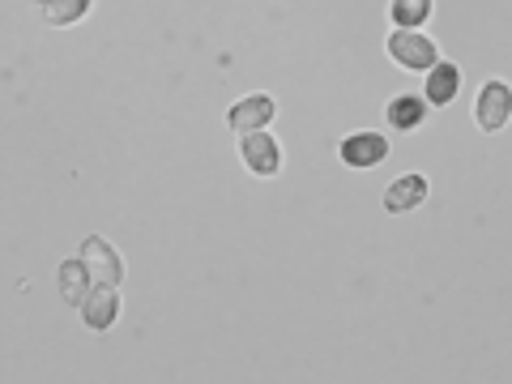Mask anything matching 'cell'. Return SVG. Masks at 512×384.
Returning a JSON list of instances; mask_svg holds the SVG:
<instances>
[{
  "mask_svg": "<svg viewBox=\"0 0 512 384\" xmlns=\"http://www.w3.org/2000/svg\"><path fill=\"white\" fill-rule=\"evenodd\" d=\"M393 26L397 30H419L431 18V0H393Z\"/></svg>",
  "mask_w": 512,
  "mask_h": 384,
  "instance_id": "cell-13",
  "label": "cell"
},
{
  "mask_svg": "<svg viewBox=\"0 0 512 384\" xmlns=\"http://www.w3.org/2000/svg\"><path fill=\"white\" fill-rule=\"evenodd\" d=\"M90 286H94V278H90V269H86L82 256L60 265V295H64V303H86Z\"/></svg>",
  "mask_w": 512,
  "mask_h": 384,
  "instance_id": "cell-10",
  "label": "cell"
},
{
  "mask_svg": "<svg viewBox=\"0 0 512 384\" xmlns=\"http://www.w3.org/2000/svg\"><path fill=\"white\" fill-rule=\"evenodd\" d=\"M389 56L397 69H406V73H431L440 64L436 43L419 35V30H397V35H389Z\"/></svg>",
  "mask_w": 512,
  "mask_h": 384,
  "instance_id": "cell-1",
  "label": "cell"
},
{
  "mask_svg": "<svg viewBox=\"0 0 512 384\" xmlns=\"http://www.w3.org/2000/svg\"><path fill=\"white\" fill-rule=\"evenodd\" d=\"M338 154H342L346 167L367 171V167H376V163H384V158H389V141H384L380 133H350V137L342 141Z\"/></svg>",
  "mask_w": 512,
  "mask_h": 384,
  "instance_id": "cell-6",
  "label": "cell"
},
{
  "mask_svg": "<svg viewBox=\"0 0 512 384\" xmlns=\"http://www.w3.org/2000/svg\"><path fill=\"white\" fill-rule=\"evenodd\" d=\"M116 316H120V295H116V286L94 282L90 295H86V303H82V320H86L94 333H103V329L116 325Z\"/></svg>",
  "mask_w": 512,
  "mask_h": 384,
  "instance_id": "cell-7",
  "label": "cell"
},
{
  "mask_svg": "<svg viewBox=\"0 0 512 384\" xmlns=\"http://www.w3.org/2000/svg\"><path fill=\"white\" fill-rule=\"evenodd\" d=\"M90 13V0H47L43 22L47 26H77Z\"/></svg>",
  "mask_w": 512,
  "mask_h": 384,
  "instance_id": "cell-12",
  "label": "cell"
},
{
  "mask_svg": "<svg viewBox=\"0 0 512 384\" xmlns=\"http://www.w3.org/2000/svg\"><path fill=\"white\" fill-rule=\"evenodd\" d=\"M239 158H244L248 171L261 175V180H269V175L282 171V146L274 137H265V133H244L239 137Z\"/></svg>",
  "mask_w": 512,
  "mask_h": 384,
  "instance_id": "cell-3",
  "label": "cell"
},
{
  "mask_svg": "<svg viewBox=\"0 0 512 384\" xmlns=\"http://www.w3.org/2000/svg\"><path fill=\"white\" fill-rule=\"evenodd\" d=\"M82 261L90 269V278L94 282H107V286H120L124 278V261H120V252L107 244L103 235H90L86 244H82Z\"/></svg>",
  "mask_w": 512,
  "mask_h": 384,
  "instance_id": "cell-4",
  "label": "cell"
},
{
  "mask_svg": "<svg viewBox=\"0 0 512 384\" xmlns=\"http://www.w3.org/2000/svg\"><path fill=\"white\" fill-rule=\"evenodd\" d=\"M39 5H47V0H39Z\"/></svg>",
  "mask_w": 512,
  "mask_h": 384,
  "instance_id": "cell-14",
  "label": "cell"
},
{
  "mask_svg": "<svg viewBox=\"0 0 512 384\" xmlns=\"http://www.w3.org/2000/svg\"><path fill=\"white\" fill-rule=\"evenodd\" d=\"M274 116H278V103L269 99V94H248V99H239V103L231 107L227 120H231L235 133L244 137V133H261V128L274 120Z\"/></svg>",
  "mask_w": 512,
  "mask_h": 384,
  "instance_id": "cell-5",
  "label": "cell"
},
{
  "mask_svg": "<svg viewBox=\"0 0 512 384\" xmlns=\"http://www.w3.org/2000/svg\"><path fill=\"white\" fill-rule=\"evenodd\" d=\"M427 201V180L419 171H410L402 175V180H393L389 192H384V210L389 214H410V210H419V205Z\"/></svg>",
  "mask_w": 512,
  "mask_h": 384,
  "instance_id": "cell-8",
  "label": "cell"
},
{
  "mask_svg": "<svg viewBox=\"0 0 512 384\" xmlns=\"http://www.w3.org/2000/svg\"><path fill=\"white\" fill-rule=\"evenodd\" d=\"M457 86H461V69L457 64H436V69L427 73V103H436V107H448L457 99Z\"/></svg>",
  "mask_w": 512,
  "mask_h": 384,
  "instance_id": "cell-9",
  "label": "cell"
},
{
  "mask_svg": "<svg viewBox=\"0 0 512 384\" xmlns=\"http://www.w3.org/2000/svg\"><path fill=\"white\" fill-rule=\"evenodd\" d=\"M423 120H427V99H419V94H397V99L389 103V124L402 128V133L419 128Z\"/></svg>",
  "mask_w": 512,
  "mask_h": 384,
  "instance_id": "cell-11",
  "label": "cell"
},
{
  "mask_svg": "<svg viewBox=\"0 0 512 384\" xmlns=\"http://www.w3.org/2000/svg\"><path fill=\"white\" fill-rule=\"evenodd\" d=\"M512 120V86L508 82H487L474 99V124L483 133H500Z\"/></svg>",
  "mask_w": 512,
  "mask_h": 384,
  "instance_id": "cell-2",
  "label": "cell"
}]
</instances>
